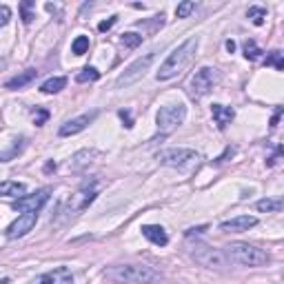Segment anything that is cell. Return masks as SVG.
<instances>
[{
    "mask_svg": "<svg viewBox=\"0 0 284 284\" xmlns=\"http://www.w3.org/2000/svg\"><path fill=\"white\" fill-rule=\"evenodd\" d=\"M158 162L164 164V166H174V169H189V166H193L200 160V155L193 151V149H164V151H160L158 155Z\"/></svg>",
    "mask_w": 284,
    "mask_h": 284,
    "instance_id": "obj_7",
    "label": "cell"
},
{
    "mask_svg": "<svg viewBox=\"0 0 284 284\" xmlns=\"http://www.w3.org/2000/svg\"><path fill=\"white\" fill-rule=\"evenodd\" d=\"M98 118V111H91V113H82V116H78V118H71V120H67L63 127L58 129V136L60 138H69V136H76V133H80V131H85L89 125H91L93 120Z\"/></svg>",
    "mask_w": 284,
    "mask_h": 284,
    "instance_id": "obj_11",
    "label": "cell"
},
{
    "mask_svg": "<svg viewBox=\"0 0 284 284\" xmlns=\"http://www.w3.org/2000/svg\"><path fill=\"white\" fill-rule=\"evenodd\" d=\"M280 116H282V107L275 111V116H273V120H271V127H277V120H280Z\"/></svg>",
    "mask_w": 284,
    "mask_h": 284,
    "instance_id": "obj_35",
    "label": "cell"
},
{
    "mask_svg": "<svg viewBox=\"0 0 284 284\" xmlns=\"http://www.w3.org/2000/svg\"><path fill=\"white\" fill-rule=\"evenodd\" d=\"M262 49L258 47V42L255 40H247L244 42V58L247 60H258V58H262Z\"/></svg>",
    "mask_w": 284,
    "mask_h": 284,
    "instance_id": "obj_23",
    "label": "cell"
},
{
    "mask_svg": "<svg viewBox=\"0 0 284 284\" xmlns=\"http://www.w3.org/2000/svg\"><path fill=\"white\" fill-rule=\"evenodd\" d=\"M255 224H258V218H255V215H236V218L222 222L220 231L222 233H244V231L253 229Z\"/></svg>",
    "mask_w": 284,
    "mask_h": 284,
    "instance_id": "obj_13",
    "label": "cell"
},
{
    "mask_svg": "<svg viewBox=\"0 0 284 284\" xmlns=\"http://www.w3.org/2000/svg\"><path fill=\"white\" fill-rule=\"evenodd\" d=\"M25 191H27V187L22 182H16V180L0 182V198H22Z\"/></svg>",
    "mask_w": 284,
    "mask_h": 284,
    "instance_id": "obj_18",
    "label": "cell"
},
{
    "mask_svg": "<svg viewBox=\"0 0 284 284\" xmlns=\"http://www.w3.org/2000/svg\"><path fill=\"white\" fill-rule=\"evenodd\" d=\"M211 116H213V122L218 125V129H226L231 125V120L236 118V111L231 107H224V104H213L211 107Z\"/></svg>",
    "mask_w": 284,
    "mask_h": 284,
    "instance_id": "obj_16",
    "label": "cell"
},
{
    "mask_svg": "<svg viewBox=\"0 0 284 284\" xmlns=\"http://www.w3.org/2000/svg\"><path fill=\"white\" fill-rule=\"evenodd\" d=\"M191 255L198 264L207 266V269H224V266H229V260H226L224 251H220L215 247H209L204 242H193Z\"/></svg>",
    "mask_w": 284,
    "mask_h": 284,
    "instance_id": "obj_5",
    "label": "cell"
},
{
    "mask_svg": "<svg viewBox=\"0 0 284 284\" xmlns=\"http://www.w3.org/2000/svg\"><path fill=\"white\" fill-rule=\"evenodd\" d=\"M264 65L266 67H275L277 71H282L284 69V60H282V51H271L269 55H266V60H264Z\"/></svg>",
    "mask_w": 284,
    "mask_h": 284,
    "instance_id": "obj_28",
    "label": "cell"
},
{
    "mask_svg": "<svg viewBox=\"0 0 284 284\" xmlns=\"http://www.w3.org/2000/svg\"><path fill=\"white\" fill-rule=\"evenodd\" d=\"M104 277L113 284H153L160 280V271L149 264H116L104 271Z\"/></svg>",
    "mask_w": 284,
    "mask_h": 284,
    "instance_id": "obj_2",
    "label": "cell"
},
{
    "mask_svg": "<svg viewBox=\"0 0 284 284\" xmlns=\"http://www.w3.org/2000/svg\"><path fill=\"white\" fill-rule=\"evenodd\" d=\"M142 40H144V36H140V33H136V31H127V33H122V38H120V42H122V47L125 49L140 47Z\"/></svg>",
    "mask_w": 284,
    "mask_h": 284,
    "instance_id": "obj_21",
    "label": "cell"
},
{
    "mask_svg": "<svg viewBox=\"0 0 284 284\" xmlns=\"http://www.w3.org/2000/svg\"><path fill=\"white\" fill-rule=\"evenodd\" d=\"M47 118H49V111L47 109H36V113H33V122H36V127H42Z\"/></svg>",
    "mask_w": 284,
    "mask_h": 284,
    "instance_id": "obj_31",
    "label": "cell"
},
{
    "mask_svg": "<svg viewBox=\"0 0 284 284\" xmlns=\"http://www.w3.org/2000/svg\"><path fill=\"white\" fill-rule=\"evenodd\" d=\"M120 118L122 120H125V127H127V129H131V127H133V120H131V116H129V111H120Z\"/></svg>",
    "mask_w": 284,
    "mask_h": 284,
    "instance_id": "obj_33",
    "label": "cell"
},
{
    "mask_svg": "<svg viewBox=\"0 0 284 284\" xmlns=\"http://www.w3.org/2000/svg\"><path fill=\"white\" fill-rule=\"evenodd\" d=\"M22 147H25V138H20V140H16V144L9 149L7 153H0V162H9L11 158H16L20 151H22Z\"/></svg>",
    "mask_w": 284,
    "mask_h": 284,
    "instance_id": "obj_27",
    "label": "cell"
},
{
    "mask_svg": "<svg viewBox=\"0 0 284 284\" xmlns=\"http://www.w3.org/2000/svg\"><path fill=\"white\" fill-rule=\"evenodd\" d=\"M49 196H51V189L44 187V189H38L36 193L31 196H22L14 202V211H20V213H38L44 204H47Z\"/></svg>",
    "mask_w": 284,
    "mask_h": 284,
    "instance_id": "obj_10",
    "label": "cell"
},
{
    "mask_svg": "<svg viewBox=\"0 0 284 284\" xmlns=\"http://www.w3.org/2000/svg\"><path fill=\"white\" fill-rule=\"evenodd\" d=\"M9 20H11V9L7 7V5H0V29L7 27Z\"/></svg>",
    "mask_w": 284,
    "mask_h": 284,
    "instance_id": "obj_30",
    "label": "cell"
},
{
    "mask_svg": "<svg viewBox=\"0 0 284 284\" xmlns=\"http://www.w3.org/2000/svg\"><path fill=\"white\" fill-rule=\"evenodd\" d=\"M98 191H96V185H82L78 191L67 200V207H65V213L67 215H78L80 211H85L89 204L96 200Z\"/></svg>",
    "mask_w": 284,
    "mask_h": 284,
    "instance_id": "obj_9",
    "label": "cell"
},
{
    "mask_svg": "<svg viewBox=\"0 0 284 284\" xmlns=\"http://www.w3.org/2000/svg\"><path fill=\"white\" fill-rule=\"evenodd\" d=\"M224 255L226 260H231V262L240 266H264L271 260L264 249L249 242H231L229 247H224Z\"/></svg>",
    "mask_w": 284,
    "mask_h": 284,
    "instance_id": "obj_3",
    "label": "cell"
},
{
    "mask_svg": "<svg viewBox=\"0 0 284 284\" xmlns=\"http://www.w3.org/2000/svg\"><path fill=\"white\" fill-rule=\"evenodd\" d=\"M220 80H222V74L218 69H213V67H202V69H198L196 74L191 76V80H189V96H191V100H202L204 96H209V93L218 87Z\"/></svg>",
    "mask_w": 284,
    "mask_h": 284,
    "instance_id": "obj_4",
    "label": "cell"
},
{
    "mask_svg": "<svg viewBox=\"0 0 284 284\" xmlns=\"http://www.w3.org/2000/svg\"><path fill=\"white\" fill-rule=\"evenodd\" d=\"M98 78H100V71L96 69V67H85L82 71L76 74V82H80V85L82 82H96Z\"/></svg>",
    "mask_w": 284,
    "mask_h": 284,
    "instance_id": "obj_22",
    "label": "cell"
},
{
    "mask_svg": "<svg viewBox=\"0 0 284 284\" xmlns=\"http://www.w3.org/2000/svg\"><path fill=\"white\" fill-rule=\"evenodd\" d=\"M226 49H229V53H233V51H236V42H233V40H226Z\"/></svg>",
    "mask_w": 284,
    "mask_h": 284,
    "instance_id": "obj_36",
    "label": "cell"
},
{
    "mask_svg": "<svg viewBox=\"0 0 284 284\" xmlns=\"http://www.w3.org/2000/svg\"><path fill=\"white\" fill-rule=\"evenodd\" d=\"M255 209H258L260 213H277V211H282V200L264 198V200H260V202L255 204Z\"/></svg>",
    "mask_w": 284,
    "mask_h": 284,
    "instance_id": "obj_20",
    "label": "cell"
},
{
    "mask_svg": "<svg viewBox=\"0 0 284 284\" xmlns=\"http://www.w3.org/2000/svg\"><path fill=\"white\" fill-rule=\"evenodd\" d=\"M247 16H249V18L253 20V25H255V27H260V25H264V18H266V9H264V7H249Z\"/></svg>",
    "mask_w": 284,
    "mask_h": 284,
    "instance_id": "obj_26",
    "label": "cell"
},
{
    "mask_svg": "<svg viewBox=\"0 0 284 284\" xmlns=\"http://www.w3.org/2000/svg\"><path fill=\"white\" fill-rule=\"evenodd\" d=\"M196 7H198V5L193 3V0H185V3H180L176 7V16H178V18H189V16L196 11Z\"/></svg>",
    "mask_w": 284,
    "mask_h": 284,
    "instance_id": "obj_25",
    "label": "cell"
},
{
    "mask_svg": "<svg viewBox=\"0 0 284 284\" xmlns=\"http://www.w3.org/2000/svg\"><path fill=\"white\" fill-rule=\"evenodd\" d=\"M33 284H74V273L67 266H58V269L38 275Z\"/></svg>",
    "mask_w": 284,
    "mask_h": 284,
    "instance_id": "obj_14",
    "label": "cell"
},
{
    "mask_svg": "<svg viewBox=\"0 0 284 284\" xmlns=\"http://www.w3.org/2000/svg\"><path fill=\"white\" fill-rule=\"evenodd\" d=\"M116 22H118V16H111V18L109 20H102V22H100V25H98V31H109L111 29V27H113L116 25Z\"/></svg>",
    "mask_w": 284,
    "mask_h": 284,
    "instance_id": "obj_32",
    "label": "cell"
},
{
    "mask_svg": "<svg viewBox=\"0 0 284 284\" xmlns=\"http://www.w3.org/2000/svg\"><path fill=\"white\" fill-rule=\"evenodd\" d=\"M71 51L76 55H85L89 51V36H78L74 42H71Z\"/></svg>",
    "mask_w": 284,
    "mask_h": 284,
    "instance_id": "obj_24",
    "label": "cell"
},
{
    "mask_svg": "<svg viewBox=\"0 0 284 284\" xmlns=\"http://www.w3.org/2000/svg\"><path fill=\"white\" fill-rule=\"evenodd\" d=\"M153 60H155V51H149V53H144L142 58H138L133 65H129L125 71L118 76V80H116V87L122 89V87H131V85H136L140 78H144V74L149 71V67L153 65Z\"/></svg>",
    "mask_w": 284,
    "mask_h": 284,
    "instance_id": "obj_8",
    "label": "cell"
},
{
    "mask_svg": "<svg viewBox=\"0 0 284 284\" xmlns=\"http://www.w3.org/2000/svg\"><path fill=\"white\" fill-rule=\"evenodd\" d=\"M207 226H196V229H187V238H193L196 233H202Z\"/></svg>",
    "mask_w": 284,
    "mask_h": 284,
    "instance_id": "obj_34",
    "label": "cell"
},
{
    "mask_svg": "<svg viewBox=\"0 0 284 284\" xmlns=\"http://www.w3.org/2000/svg\"><path fill=\"white\" fill-rule=\"evenodd\" d=\"M65 87H67V78L55 76V78H49V80L42 82V85H40V91L47 93V96H51V93H60Z\"/></svg>",
    "mask_w": 284,
    "mask_h": 284,
    "instance_id": "obj_19",
    "label": "cell"
},
{
    "mask_svg": "<svg viewBox=\"0 0 284 284\" xmlns=\"http://www.w3.org/2000/svg\"><path fill=\"white\" fill-rule=\"evenodd\" d=\"M142 236L147 238L149 242H153L155 247H166V244H169V236H166V231L160 224H144Z\"/></svg>",
    "mask_w": 284,
    "mask_h": 284,
    "instance_id": "obj_15",
    "label": "cell"
},
{
    "mask_svg": "<svg viewBox=\"0 0 284 284\" xmlns=\"http://www.w3.org/2000/svg\"><path fill=\"white\" fill-rule=\"evenodd\" d=\"M36 78H38V71L36 69H27V71H22V74L14 76L11 80H7V82H5V87L11 89V91H16V89H22V87L31 85Z\"/></svg>",
    "mask_w": 284,
    "mask_h": 284,
    "instance_id": "obj_17",
    "label": "cell"
},
{
    "mask_svg": "<svg viewBox=\"0 0 284 284\" xmlns=\"http://www.w3.org/2000/svg\"><path fill=\"white\" fill-rule=\"evenodd\" d=\"M187 120V107L185 104H164L160 107L158 116H155V122H158V129L162 133H171L176 131L182 122Z\"/></svg>",
    "mask_w": 284,
    "mask_h": 284,
    "instance_id": "obj_6",
    "label": "cell"
},
{
    "mask_svg": "<svg viewBox=\"0 0 284 284\" xmlns=\"http://www.w3.org/2000/svg\"><path fill=\"white\" fill-rule=\"evenodd\" d=\"M198 44H200V40H198L196 36L187 38L182 44H178L174 51L166 55L164 63L160 65V69H158V74H155V78H158V80H171V78H176L178 74H182V71H185L187 67L191 65V60L196 58Z\"/></svg>",
    "mask_w": 284,
    "mask_h": 284,
    "instance_id": "obj_1",
    "label": "cell"
},
{
    "mask_svg": "<svg viewBox=\"0 0 284 284\" xmlns=\"http://www.w3.org/2000/svg\"><path fill=\"white\" fill-rule=\"evenodd\" d=\"M38 222V213H22L18 215V220H14L7 229V238L9 240H16V238L27 236Z\"/></svg>",
    "mask_w": 284,
    "mask_h": 284,
    "instance_id": "obj_12",
    "label": "cell"
},
{
    "mask_svg": "<svg viewBox=\"0 0 284 284\" xmlns=\"http://www.w3.org/2000/svg\"><path fill=\"white\" fill-rule=\"evenodd\" d=\"M31 9H33V3H31V0H25V3H20V18H22V22H25V25H29V22L36 18V16L31 14Z\"/></svg>",
    "mask_w": 284,
    "mask_h": 284,
    "instance_id": "obj_29",
    "label": "cell"
}]
</instances>
